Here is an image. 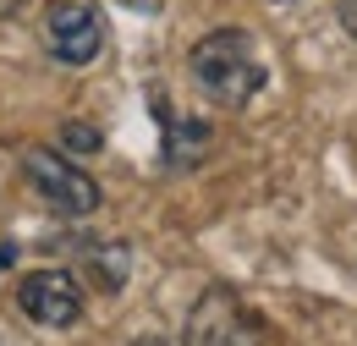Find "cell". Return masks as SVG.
<instances>
[{
  "mask_svg": "<svg viewBox=\"0 0 357 346\" xmlns=\"http://www.w3.org/2000/svg\"><path fill=\"white\" fill-rule=\"evenodd\" d=\"M45 44L61 66H89L105 50V11L99 0H50L45 6Z\"/></svg>",
  "mask_w": 357,
  "mask_h": 346,
  "instance_id": "cell-4",
  "label": "cell"
},
{
  "mask_svg": "<svg viewBox=\"0 0 357 346\" xmlns=\"http://www.w3.org/2000/svg\"><path fill=\"white\" fill-rule=\"evenodd\" d=\"M22 176H28V187L45 198L50 209H61V215H93L99 209V181L89 171H77L61 149H28L22 154Z\"/></svg>",
  "mask_w": 357,
  "mask_h": 346,
  "instance_id": "cell-3",
  "label": "cell"
},
{
  "mask_svg": "<svg viewBox=\"0 0 357 346\" xmlns=\"http://www.w3.org/2000/svg\"><path fill=\"white\" fill-rule=\"evenodd\" d=\"M83 275H89L99 292H121L127 286V269H132V253H127V242H83Z\"/></svg>",
  "mask_w": 357,
  "mask_h": 346,
  "instance_id": "cell-7",
  "label": "cell"
},
{
  "mask_svg": "<svg viewBox=\"0 0 357 346\" xmlns=\"http://www.w3.org/2000/svg\"><path fill=\"white\" fill-rule=\"evenodd\" d=\"M154 116H160V127H165V165H171V171H192V165L209 154V127L171 116V105H165L160 93H154Z\"/></svg>",
  "mask_w": 357,
  "mask_h": 346,
  "instance_id": "cell-6",
  "label": "cell"
},
{
  "mask_svg": "<svg viewBox=\"0 0 357 346\" xmlns=\"http://www.w3.org/2000/svg\"><path fill=\"white\" fill-rule=\"evenodd\" d=\"M192 77L198 88L215 99V105H248L259 88H264V55H259V44L253 33H242V28H215V33H204V39L192 44Z\"/></svg>",
  "mask_w": 357,
  "mask_h": 346,
  "instance_id": "cell-1",
  "label": "cell"
},
{
  "mask_svg": "<svg viewBox=\"0 0 357 346\" xmlns=\"http://www.w3.org/2000/svg\"><path fill=\"white\" fill-rule=\"evenodd\" d=\"M335 17H341V28L357 39V0H335Z\"/></svg>",
  "mask_w": 357,
  "mask_h": 346,
  "instance_id": "cell-9",
  "label": "cell"
},
{
  "mask_svg": "<svg viewBox=\"0 0 357 346\" xmlns=\"http://www.w3.org/2000/svg\"><path fill=\"white\" fill-rule=\"evenodd\" d=\"M11 259H17V253H11V248H0V269H11Z\"/></svg>",
  "mask_w": 357,
  "mask_h": 346,
  "instance_id": "cell-10",
  "label": "cell"
},
{
  "mask_svg": "<svg viewBox=\"0 0 357 346\" xmlns=\"http://www.w3.org/2000/svg\"><path fill=\"white\" fill-rule=\"evenodd\" d=\"M17 308H22L33 324H45V330H72V324L83 319V286H77V275H66V269H33V275L17 286Z\"/></svg>",
  "mask_w": 357,
  "mask_h": 346,
  "instance_id": "cell-5",
  "label": "cell"
},
{
  "mask_svg": "<svg viewBox=\"0 0 357 346\" xmlns=\"http://www.w3.org/2000/svg\"><path fill=\"white\" fill-rule=\"evenodd\" d=\"M132 346H165V341H154V336H143V341H132Z\"/></svg>",
  "mask_w": 357,
  "mask_h": 346,
  "instance_id": "cell-11",
  "label": "cell"
},
{
  "mask_svg": "<svg viewBox=\"0 0 357 346\" xmlns=\"http://www.w3.org/2000/svg\"><path fill=\"white\" fill-rule=\"evenodd\" d=\"M99 149H105L99 127H89V121H66L61 127V154H99Z\"/></svg>",
  "mask_w": 357,
  "mask_h": 346,
  "instance_id": "cell-8",
  "label": "cell"
},
{
  "mask_svg": "<svg viewBox=\"0 0 357 346\" xmlns=\"http://www.w3.org/2000/svg\"><path fill=\"white\" fill-rule=\"evenodd\" d=\"M187 346H264V319L242 303L231 286H209L187 313Z\"/></svg>",
  "mask_w": 357,
  "mask_h": 346,
  "instance_id": "cell-2",
  "label": "cell"
}]
</instances>
